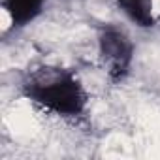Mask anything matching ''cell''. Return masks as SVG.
I'll return each mask as SVG.
<instances>
[{"label":"cell","mask_w":160,"mask_h":160,"mask_svg":"<svg viewBox=\"0 0 160 160\" xmlns=\"http://www.w3.org/2000/svg\"><path fill=\"white\" fill-rule=\"evenodd\" d=\"M98 55L108 75L119 81L126 77L132 68L134 43L124 30L117 27H106L98 36Z\"/></svg>","instance_id":"cell-2"},{"label":"cell","mask_w":160,"mask_h":160,"mask_svg":"<svg viewBox=\"0 0 160 160\" xmlns=\"http://www.w3.org/2000/svg\"><path fill=\"white\" fill-rule=\"evenodd\" d=\"M117 6L132 23L143 28L160 23V0H117Z\"/></svg>","instance_id":"cell-3"},{"label":"cell","mask_w":160,"mask_h":160,"mask_svg":"<svg viewBox=\"0 0 160 160\" xmlns=\"http://www.w3.org/2000/svg\"><path fill=\"white\" fill-rule=\"evenodd\" d=\"M23 94L38 108L60 117H79L89 104L81 79L68 68L49 64L28 72L23 81Z\"/></svg>","instance_id":"cell-1"},{"label":"cell","mask_w":160,"mask_h":160,"mask_svg":"<svg viewBox=\"0 0 160 160\" xmlns=\"http://www.w3.org/2000/svg\"><path fill=\"white\" fill-rule=\"evenodd\" d=\"M45 0H2V8L13 27L32 23L43 10Z\"/></svg>","instance_id":"cell-4"}]
</instances>
